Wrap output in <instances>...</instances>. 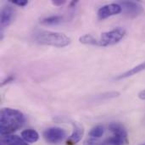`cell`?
<instances>
[{
  "label": "cell",
  "mask_w": 145,
  "mask_h": 145,
  "mask_svg": "<svg viewBox=\"0 0 145 145\" xmlns=\"http://www.w3.org/2000/svg\"><path fill=\"white\" fill-rule=\"evenodd\" d=\"M25 121V116L18 110L3 108L0 113V133L2 136L10 135L21 128Z\"/></svg>",
  "instance_id": "6da1fadb"
},
{
  "label": "cell",
  "mask_w": 145,
  "mask_h": 145,
  "mask_svg": "<svg viewBox=\"0 0 145 145\" xmlns=\"http://www.w3.org/2000/svg\"><path fill=\"white\" fill-rule=\"evenodd\" d=\"M34 40L40 44L57 48H64L71 43V38L65 34L50 31H37L34 34Z\"/></svg>",
  "instance_id": "7a4b0ae2"
},
{
  "label": "cell",
  "mask_w": 145,
  "mask_h": 145,
  "mask_svg": "<svg viewBox=\"0 0 145 145\" xmlns=\"http://www.w3.org/2000/svg\"><path fill=\"white\" fill-rule=\"evenodd\" d=\"M126 31L123 28H116L110 31H106L101 34L99 43L100 46L107 47L110 45H114L119 42L125 36Z\"/></svg>",
  "instance_id": "3957f363"
},
{
  "label": "cell",
  "mask_w": 145,
  "mask_h": 145,
  "mask_svg": "<svg viewBox=\"0 0 145 145\" xmlns=\"http://www.w3.org/2000/svg\"><path fill=\"white\" fill-rule=\"evenodd\" d=\"M43 137L48 143L56 144L62 142L65 138L66 133L63 128L54 127L45 130L43 133Z\"/></svg>",
  "instance_id": "277c9868"
},
{
  "label": "cell",
  "mask_w": 145,
  "mask_h": 145,
  "mask_svg": "<svg viewBox=\"0 0 145 145\" xmlns=\"http://www.w3.org/2000/svg\"><path fill=\"white\" fill-rule=\"evenodd\" d=\"M122 11V8L119 3H110L101 7L98 10V18L99 20L107 19L112 15L120 14Z\"/></svg>",
  "instance_id": "5b68a950"
},
{
  "label": "cell",
  "mask_w": 145,
  "mask_h": 145,
  "mask_svg": "<svg viewBox=\"0 0 145 145\" xmlns=\"http://www.w3.org/2000/svg\"><path fill=\"white\" fill-rule=\"evenodd\" d=\"M120 5L121 6L124 13L130 18H134L143 12L142 5L133 1H123L121 2Z\"/></svg>",
  "instance_id": "8992f818"
},
{
  "label": "cell",
  "mask_w": 145,
  "mask_h": 145,
  "mask_svg": "<svg viewBox=\"0 0 145 145\" xmlns=\"http://www.w3.org/2000/svg\"><path fill=\"white\" fill-rule=\"evenodd\" d=\"M15 11L11 6H4L1 10V17H0V24L2 29L8 26L14 18Z\"/></svg>",
  "instance_id": "52a82bcc"
},
{
  "label": "cell",
  "mask_w": 145,
  "mask_h": 145,
  "mask_svg": "<svg viewBox=\"0 0 145 145\" xmlns=\"http://www.w3.org/2000/svg\"><path fill=\"white\" fill-rule=\"evenodd\" d=\"M84 134V128L79 123H73V132L66 141L67 145H74L77 144L82 138Z\"/></svg>",
  "instance_id": "ba28073f"
},
{
  "label": "cell",
  "mask_w": 145,
  "mask_h": 145,
  "mask_svg": "<svg viewBox=\"0 0 145 145\" xmlns=\"http://www.w3.org/2000/svg\"><path fill=\"white\" fill-rule=\"evenodd\" d=\"M2 143L5 145H29L22 138L12 134L3 136Z\"/></svg>",
  "instance_id": "9c48e42d"
},
{
  "label": "cell",
  "mask_w": 145,
  "mask_h": 145,
  "mask_svg": "<svg viewBox=\"0 0 145 145\" xmlns=\"http://www.w3.org/2000/svg\"><path fill=\"white\" fill-rule=\"evenodd\" d=\"M110 131L113 133L114 136H118L121 138H127V132L126 128L124 127L123 125L121 123H116V122H112L109 126Z\"/></svg>",
  "instance_id": "30bf717a"
},
{
  "label": "cell",
  "mask_w": 145,
  "mask_h": 145,
  "mask_svg": "<svg viewBox=\"0 0 145 145\" xmlns=\"http://www.w3.org/2000/svg\"><path fill=\"white\" fill-rule=\"evenodd\" d=\"M21 137L22 138L29 144H33L38 141L39 139V134L37 131L33 129H26L24 130L21 133Z\"/></svg>",
  "instance_id": "8fae6325"
},
{
  "label": "cell",
  "mask_w": 145,
  "mask_h": 145,
  "mask_svg": "<svg viewBox=\"0 0 145 145\" xmlns=\"http://www.w3.org/2000/svg\"><path fill=\"white\" fill-rule=\"evenodd\" d=\"M144 70L145 62H144V63H142V64H140V65H138L133 67V69H130L129 71L124 72L123 74H121V75L116 76V80H121V79H124V78H127V77H130V76H133V75H136V74L139 73V72H141V71H144Z\"/></svg>",
  "instance_id": "7c38bea8"
},
{
  "label": "cell",
  "mask_w": 145,
  "mask_h": 145,
  "mask_svg": "<svg viewBox=\"0 0 145 145\" xmlns=\"http://www.w3.org/2000/svg\"><path fill=\"white\" fill-rule=\"evenodd\" d=\"M63 20V16L61 15H51L46 17L41 20V24L44 25H55L61 23Z\"/></svg>",
  "instance_id": "4fadbf2b"
},
{
  "label": "cell",
  "mask_w": 145,
  "mask_h": 145,
  "mask_svg": "<svg viewBox=\"0 0 145 145\" xmlns=\"http://www.w3.org/2000/svg\"><path fill=\"white\" fill-rule=\"evenodd\" d=\"M79 42L82 44L87 45H94V46H100L99 40L98 41L94 37L90 34H85L79 37Z\"/></svg>",
  "instance_id": "5bb4252c"
},
{
  "label": "cell",
  "mask_w": 145,
  "mask_h": 145,
  "mask_svg": "<svg viewBox=\"0 0 145 145\" xmlns=\"http://www.w3.org/2000/svg\"><path fill=\"white\" fill-rule=\"evenodd\" d=\"M104 133H105L104 127L101 126V125H98V126L93 127L90 130L88 135L90 137H92L93 138H101L104 135Z\"/></svg>",
  "instance_id": "9a60e30c"
},
{
  "label": "cell",
  "mask_w": 145,
  "mask_h": 145,
  "mask_svg": "<svg viewBox=\"0 0 145 145\" xmlns=\"http://www.w3.org/2000/svg\"><path fill=\"white\" fill-rule=\"evenodd\" d=\"M83 145H108L107 143L105 141H99L95 138H90V139H88L84 142V144Z\"/></svg>",
  "instance_id": "2e32d148"
},
{
  "label": "cell",
  "mask_w": 145,
  "mask_h": 145,
  "mask_svg": "<svg viewBox=\"0 0 145 145\" xmlns=\"http://www.w3.org/2000/svg\"><path fill=\"white\" fill-rule=\"evenodd\" d=\"M12 3L14 4H16L18 6H25L27 3H28V1L27 0H9Z\"/></svg>",
  "instance_id": "e0dca14e"
},
{
  "label": "cell",
  "mask_w": 145,
  "mask_h": 145,
  "mask_svg": "<svg viewBox=\"0 0 145 145\" xmlns=\"http://www.w3.org/2000/svg\"><path fill=\"white\" fill-rule=\"evenodd\" d=\"M65 3V1H64V0H54V1H52V3L55 6H60V5L64 4Z\"/></svg>",
  "instance_id": "ac0fdd59"
},
{
  "label": "cell",
  "mask_w": 145,
  "mask_h": 145,
  "mask_svg": "<svg viewBox=\"0 0 145 145\" xmlns=\"http://www.w3.org/2000/svg\"><path fill=\"white\" fill-rule=\"evenodd\" d=\"M13 80H14V77H13V76H9L8 77H7V78L3 82L2 85H5L6 83H8V82H12Z\"/></svg>",
  "instance_id": "d6986e66"
},
{
  "label": "cell",
  "mask_w": 145,
  "mask_h": 145,
  "mask_svg": "<svg viewBox=\"0 0 145 145\" xmlns=\"http://www.w3.org/2000/svg\"><path fill=\"white\" fill-rule=\"evenodd\" d=\"M138 98L142 100H145V90L141 91L139 93H138Z\"/></svg>",
  "instance_id": "ffe728a7"
},
{
  "label": "cell",
  "mask_w": 145,
  "mask_h": 145,
  "mask_svg": "<svg viewBox=\"0 0 145 145\" xmlns=\"http://www.w3.org/2000/svg\"><path fill=\"white\" fill-rule=\"evenodd\" d=\"M77 3H78L77 1H72V2L71 3L70 6H71V7H75V6H76V4Z\"/></svg>",
  "instance_id": "44dd1931"
}]
</instances>
